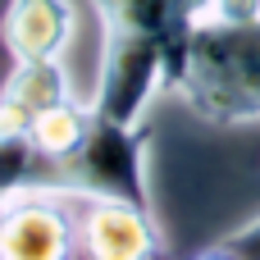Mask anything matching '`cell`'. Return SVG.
Wrapping results in <instances>:
<instances>
[{"label": "cell", "instance_id": "8992f818", "mask_svg": "<svg viewBox=\"0 0 260 260\" xmlns=\"http://www.w3.org/2000/svg\"><path fill=\"white\" fill-rule=\"evenodd\" d=\"M0 41L14 59H59L73 41V0H9Z\"/></svg>", "mask_w": 260, "mask_h": 260}, {"label": "cell", "instance_id": "277c9868", "mask_svg": "<svg viewBox=\"0 0 260 260\" xmlns=\"http://www.w3.org/2000/svg\"><path fill=\"white\" fill-rule=\"evenodd\" d=\"M78 197L37 183L9 197L0 224V260H78Z\"/></svg>", "mask_w": 260, "mask_h": 260}, {"label": "cell", "instance_id": "3957f363", "mask_svg": "<svg viewBox=\"0 0 260 260\" xmlns=\"http://www.w3.org/2000/svg\"><path fill=\"white\" fill-rule=\"evenodd\" d=\"M55 187L73 197H110V201H133L142 210H155L151 197V137L128 123H110L96 114L91 137L82 151L50 174Z\"/></svg>", "mask_w": 260, "mask_h": 260}, {"label": "cell", "instance_id": "5b68a950", "mask_svg": "<svg viewBox=\"0 0 260 260\" xmlns=\"http://www.w3.org/2000/svg\"><path fill=\"white\" fill-rule=\"evenodd\" d=\"M78 251L82 260H169L155 210L110 197H78Z\"/></svg>", "mask_w": 260, "mask_h": 260}, {"label": "cell", "instance_id": "7c38bea8", "mask_svg": "<svg viewBox=\"0 0 260 260\" xmlns=\"http://www.w3.org/2000/svg\"><path fill=\"white\" fill-rule=\"evenodd\" d=\"M210 251H219V256H229V260H260V215L247 219L242 229L224 233L219 242H210Z\"/></svg>", "mask_w": 260, "mask_h": 260}, {"label": "cell", "instance_id": "30bf717a", "mask_svg": "<svg viewBox=\"0 0 260 260\" xmlns=\"http://www.w3.org/2000/svg\"><path fill=\"white\" fill-rule=\"evenodd\" d=\"M37 183H50V165L32 146L27 133H0V192L18 197Z\"/></svg>", "mask_w": 260, "mask_h": 260}, {"label": "cell", "instance_id": "ba28073f", "mask_svg": "<svg viewBox=\"0 0 260 260\" xmlns=\"http://www.w3.org/2000/svg\"><path fill=\"white\" fill-rule=\"evenodd\" d=\"M91 123H96V105L69 96V101L50 105V110L27 128V137H32V146L41 151V160H46L50 174H55L59 165H69V160L82 151V142L91 137Z\"/></svg>", "mask_w": 260, "mask_h": 260}, {"label": "cell", "instance_id": "9c48e42d", "mask_svg": "<svg viewBox=\"0 0 260 260\" xmlns=\"http://www.w3.org/2000/svg\"><path fill=\"white\" fill-rule=\"evenodd\" d=\"M105 32H142L165 41H187L192 18L183 0H91Z\"/></svg>", "mask_w": 260, "mask_h": 260}, {"label": "cell", "instance_id": "7a4b0ae2", "mask_svg": "<svg viewBox=\"0 0 260 260\" xmlns=\"http://www.w3.org/2000/svg\"><path fill=\"white\" fill-rule=\"evenodd\" d=\"M178 55H183V41L142 37V32H105L96 96H91L96 114L110 119V123L142 128V119L155 105V96L174 91Z\"/></svg>", "mask_w": 260, "mask_h": 260}, {"label": "cell", "instance_id": "4fadbf2b", "mask_svg": "<svg viewBox=\"0 0 260 260\" xmlns=\"http://www.w3.org/2000/svg\"><path fill=\"white\" fill-rule=\"evenodd\" d=\"M192 260H229V256H219V251H210V247H206L201 256H192Z\"/></svg>", "mask_w": 260, "mask_h": 260}, {"label": "cell", "instance_id": "6da1fadb", "mask_svg": "<svg viewBox=\"0 0 260 260\" xmlns=\"http://www.w3.org/2000/svg\"><path fill=\"white\" fill-rule=\"evenodd\" d=\"M174 91L206 123H256L260 119V18L201 23L187 32Z\"/></svg>", "mask_w": 260, "mask_h": 260}, {"label": "cell", "instance_id": "5bb4252c", "mask_svg": "<svg viewBox=\"0 0 260 260\" xmlns=\"http://www.w3.org/2000/svg\"><path fill=\"white\" fill-rule=\"evenodd\" d=\"M5 210H9V197L0 192V224H5Z\"/></svg>", "mask_w": 260, "mask_h": 260}, {"label": "cell", "instance_id": "8fae6325", "mask_svg": "<svg viewBox=\"0 0 260 260\" xmlns=\"http://www.w3.org/2000/svg\"><path fill=\"white\" fill-rule=\"evenodd\" d=\"M192 27L201 23H242V18H260V0H183Z\"/></svg>", "mask_w": 260, "mask_h": 260}, {"label": "cell", "instance_id": "52a82bcc", "mask_svg": "<svg viewBox=\"0 0 260 260\" xmlns=\"http://www.w3.org/2000/svg\"><path fill=\"white\" fill-rule=\"evenodd\" d=\"M69 73L59 59H14L0 82V133H27L50 105L69 101Z\"/></svg>", "mask_w": 260, "mask_h": 260}]
</instances>
